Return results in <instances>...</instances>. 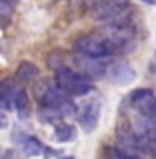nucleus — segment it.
I'll list each match as a JSON object with an SVG mask.
<instances>
[{
    "instance_id": "obj_17",
    "label": "nucleus",
    "mask_w": 156,
    "mask_h": 159,
    "mask_svg": "<svg viewBox=\"0 0 156 159\" xmlns=\"http://www.w3.org/2000/svg\"><path fill=\"white\" fill-rule=\"evenodd\" d=\"M142 2H145V3H150V5H152V3H156V0H142Z\"/></svg>"
},
{
    "instance_id": "obj_16",
    "label": "nucleus",
    "mask_w": 156,
    "mask_h": 159,
    "mask_svg": "<svg viewBox=\"0 0 156 159\" xmlns=\"http://www.w3.org/2000/svg\"><path fill=\"white\" fill-rule=\"evenodd\" d=\"M2 159H16V156H14V153H12L11 150H6V152H3Z\"/></svg>"
},
{
    "instance_id": "obj_10",
    "label": "nucleus",
    "mask_w": 156,
    "mask_h": 159,
    "mask_svg": "<svg viewBox=\"0 0 156 159\" xmlns=\"http://www.w3.org/2000/svg\"><path fill=\"white\" fill-rule=\"evenodd\" d=\"M20 89L12 80L5 78L2 81V84H0V102H2L3 110H9V109L14 107Z\"/></svg>"
},
{
    "instance_id": "obj_1",
    "label": "nucleus",
    "mask_w": 156,
    "mask_h": 159,
    "mask_svg": "<svg viewBox=\"0 0 156 159\" xmlns=\"http://www.w3.org/2000/svg\"><path fill=\"white\" fill-rule=\"evenodd\" d=\"M40 102H41L44 112L52 119L72 116L75 113V110H77L75 104L71 101L69 95L66 92H63L58 86L48 87L44 90V93L41 95Z\"/></svg>"
},
{
    "instance_id": "obj_4",
    "label": "nucleus",
    "mask_w": 156,
    "mask_h": 159,
    "mask_svg": "<svg viewBox=\"0 0 156 159\" xmlns=\"http://www.w3.org/2000/svg\"><path fill=\"white\" fill-rule=\"evenodd\" d=\"M129 9V0H95L92 17L98 21H113Z\"/></svg>"
},
{
    "instance_id": "obj_2",
    "label": "nucleus",
    "mask_w": 156,
    "mask_h": 159,
    "mask_svg": "<svg viewBox=\"0 0 156 159\" xmlns=\"http://www.w3.org/2000/svg\"><path fill=\"white\" fill-rule=\"evenodd\" d=\"M55 83L63 92H66L67 95H72V97L87 95L94 89L92 80L84 77L81 72L72 70L66 66L55 70Z\"/></svg>"
},
{
    "instance_id": "obj_12",
    "label": "nucleus",
    "mask_w": 156,
    "mask_h": 159,
    "mask_svg": "<svg viewBox=\"0 0 156 159\" xmlns=\"http://www.w3.org/2000/svg\"><path fill=\"white\" fill-rule=\"evenodd\" d=\"M77 138V129L71 124H58L54 127V139L57 142H72Z\"/></svg>"
},
{
    "instance_id": "obj_14",
    "label": "nucleus",
    "mask_w": 156,
    "mask_h": 159,
    "mask_svg": "<svg viewBox=\"0 0 156 159\" xmlns=\"http://www.w3.org/2000/svg\"><path fill=\"white\" fill-rule=\"evenodd\" d=\"M14 109L17 110L19 116L21 119L28 118L29 116V112H31V104H29V98H28V93L25 89H20L17 99H16V104H14Z\"/></svg>"
},
{
    "instance_id": "obj_13",
    "label": "nucleus",
    "mask_w": 156,
    "mask_h": 159,
    "mask_svg": "<svg viewBox=\"0 0 156 159\" xmlns=\"http://www.w3.org/2000/svg\"><path fill=\"white\" fill-rule=\"evenodd\" d=\"M19 3L20 0H0V21L3 28H6L9 20L12 19V14Z\"/></svg>"
},
{
    "instance_id": "obj_8",
    "label": "nucleus",
    "mask_w": 156,
    "mask_h": 159,
    "mask_svg": "<svg viewBox=\"0 0 156 159\" xmlns=\"http://www.w3.org/2000/svg\"><path fill=\"white\" fill-rule=\"evenodd\" d=\"M99 102L98 101H89L87 104L83 106V109L78 113V122L81 125V129L86 133H90L97 129L98 122H99Z\"/></svg>"
},
{
    "instance_id": "obj_18",
    "label": "nucleus",
    "mask_w": 156,
    "mask_h": 159,
    "mask_svg": "<svg viewBox=\"0 0 156 159\" xmlns=\"http://www.w3.org/2000/svg\"><path fill=\"white\" fill-rule=\"evenodd\" d=\"M153 119L156 121V106H155V112H153Z\"/></svg>"
},
{
    "instance_id": "obj_6",
    "label": "nucleus",
    "mask_w": 156,
    "mask_h": 159,
    "mask_svg": "<svg viewBox=\"0 0 156 159\" xmlns=\"http://www.w3.org/2000/svg\"><path fill=\"white\" fill-rule=\"evenodd\" d=\"M74 63L77 66L78 72H81L84 77L89 80H97L103 78L104 75H107V66L101 61L99 58H92V57H86V55H75Z\"/></svg>"
},
{
    "instance_id": "obj_3",
    "label": "nucleus",
    "mask_w": 156,
    "mask_h": 159,
    "mask_svg": "<svg viewBox=\"0 0 156 159\" xmlns=\"http://www.w3.org/2000/svg\"><path fill=\"white\" fill-rule=\"evenodd\" d=\"M74 52L78 55H86V57H92V58H104V57H110L115 54L113 46L104 39L103 35H86V37H80L74 43Z\"/></svg>"
},
{
    "instance_id": "obj_15",
    "label": "nucleus",
    "mask_w": 156,
    "mask_h": 159,
    "mask_svg": "<svg viewBox=\"0 0 156 159\" xmlns=\"http://www.w3.org/2000/svg\"><path fill=\"white\" fill-rule=\"evenodd\" d=\"M110 159H132V158H129V156L122 155L121 152H118L117 148H113V150L110 152Z\"/></svg>"
},
{
    "instance_id": "obj_7",
    "label": "nucleus",
    "mask_w": 156,
    "mask_h": 159,
    "mask_svg": "<svg viewBox=\"0 0 156 159\" xmlns=\"http://www.w3.org/2000/svg\"><path fill=\"white\" fill-rule=\"evenodd\" d=\"M107 78L118 86H127L136 78V70L126 61H117L107 69Z\"/></svg>"
},
{
    "instance_id": "obj_5",
    "label": "nucleus",
    "mask_w": 156,
    "mask_h": 159,
    "mask_svg": "<svg viewBox=\"0 0 156 159\" xmlns=\"http://www.w3.org/2000/svg\"><path fill=\"white\" fill-rule=\"evenodd\" d=\"M129 101H130V106L141 116L153 118V112H155L156 106V98L153 90H150V89H136L130 93Z\"/></svg>"
},
{
    "instance_id": "obj_19",
    "label": "nucleus",
    "mask_w": 156,
    "mask_h": 159,
    "mask_svg": "<svg viewBox=\"0 0 156 159\" xmlns=\"http://www.w3.org/2000/svg\"><path fill=\"white\" fill-rule=\"evenodd\" d=\"M61 159H74L72 156H64V158H61Z\"/></svg>"
},
{
    "instance_id": "obj_9",
    "label": "nucleus",
    "mask_w": 156,
    "mask_h": 159,
    "mask_svg": "<svg viewBox=\"0 0 156 159\" xmlns=\"http://www.w3.org/2000/svg\"><path fill=\"white\" fill-rule=\"evenodd\" d=\"M17 147L25 156H29V158H37L48 152V148L43 145V142L31 135H21L17 139Z\"/></svg>"
},
{
    "instance_id": "obj_11",
    "label": "nucleus",
    "mask_w": 156,
    "mask_h": 159,
    "mask_svg": "<svg viewBox=\"0 0 156 159\" xmlns=\"http://www.w3.org/2000/svg\"><path fill=\"white\" fill-rule=\"evenodd\" d=\"M16 77L21 83H32L39 77V67L31 61H21L16 70Z\"/></svg>"
}]
</instances>
